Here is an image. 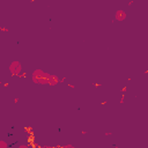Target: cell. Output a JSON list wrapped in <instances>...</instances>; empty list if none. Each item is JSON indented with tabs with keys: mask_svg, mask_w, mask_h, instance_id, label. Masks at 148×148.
Returning <instances> with one entry per match:
<instances>
[{
	"mask_svg": "<svg viewBox=\"0 0 148 148\" xmlns=\"http://www.w3.org/2000/svg\"><path fill=\"white\" fill-rule=\"evenodd\" d=\"M32 81L35 83H39V84H56L58 82V79L54 75H51L49 73H45L42 69H36L32 73Z\"/></svg>",
	"mask_w": 148,
	"mask_h": 148,
	"instance_id": "cell-1",
	"label": "cell"
},
{
	"mask_svg": "<svg viewBox=\"0 0 148 148\" xmlns=\"http://www.w3.org/2000/svg\"><path fill=\"white\" fill-rule=\"evenodd\" d=\"M9 72H10L13 75H18V74H21V72H22V65H21V62L17 61V60L12 61L10 65H9Z\"/></svg>",
	"mask_w": 148,
	"mask_h": 148,
	"instance_id": "cell-2",
	"label": "cell"
},
{
	"mask_svg": "<svg viewBox=\"0 0 148 148\" xmlns=\"http://www.w3.org/2000/svg\"><path fill=\"white\" fill-rule=\"evenodd\" d=\"M126 13L123 10V9H118V10H116V13H114V18L117 20V21H124L125 18H126Z\"/></svg>",
	"mask_w": 148,
	"mask_h": 148,
	"instance_id": "cell-3",
	"label": "cell"
},
{
	"mask_svg": "<svg viewBox=\"0 0 148 148\" xmlns=\"http://www.w3.org/2000/svg\"><path fill=\"white\" fill-rule=\"evenodd\" d=\"M0 148H7V143L5 141H1L0 140Z\"/></svg>",
	"mask_w": 148,
	"mask_h": 148,
	"instance_id": "cell-4",
	"label": "cell"
}]
</instances>
